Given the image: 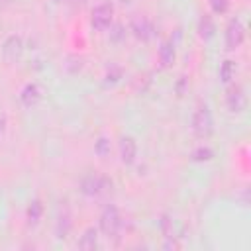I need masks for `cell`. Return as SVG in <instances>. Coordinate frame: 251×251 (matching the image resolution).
Returning a JSON list of instances; mask_svg holds the SVG:
<instances>
[{
	"instance_id": "cell-1",
	"label": "cell",
	"mask_w": 251,
	"mask_h": 251,
	"mask_svg": "<svg viewBox=\"0 0 251 251\" xmlns=\"http://www.w3.org/2000/svg\"><path fill=\"white\" fill-rule=\"evenodd\" d=\"M192 131L196 137L206 139L212 135L214 131V118H212V110L208 108V104H198L194 114H192Z\"/></svg>"
},
{
	"instance_id": "cell-2",
	"label": "cell",
	"mask_w": 251,
	"mask_h": 251,
	"mask_svg": "<svg viewBox=\"0 0 251 251\" xmlns=\"http://www.w3.org/2000/svg\"><path fill=\"white\" fill-rule=\"evenodd\" d=\"M100 229L106 237H112L116 239L120 229H122V216H120V210L114 206V204H108L102 214H100Z\"/></svg>"
},
{
	"instance_id": "cell-3",
	"label": "cell",
	"mask_w": 251,
	"mask_h": 251,
	"mask_svg": "<svg viewBox=\"0 0 251 251\" xmlns=\"http://www.w3.org/2000/svg\"><path fill=\"white\" fill-rule=\"evenodd\" d=\"M24 55V39L22 35H8L2 43V59L6 65H16Z\"/></svg>"
},
{
	"instance_id": "cell-4",
	"label": "cell",
	"mask_w": 251,
	"mask_h": 251,
	"mask_svg": "<svg viewBox=\"0 0 251 251\" xmlns=\"http://www.w3.org/2000/svg\"><path fill=\"white\" fill-rule=\"evenodd\" d=\"M224 39H226V47L229 51L237 49L243 41H245V25L239 18H231L226 25V33H224Z\"/></svg>"
},
{
	"instance_id": "cell-5",
	"label": "cell",
	"mask_w": 251,
	"mask_h": 251,
	"mask_svg": "<svg viewBox=\"0 0 251 251\" xmlns=\"http://www.w3.org/2000/svg\"><path fill=\"white\" fill-rule=\"evenodd\" d=\"M108 184H112V182H108V178H104V176H100L96 173H90L80 180V192L84 196H88V198H96V196L106 192Z\"/></svg>"
},
{
	"instance_id": "cell-6",
	"label": "cell",
	"mask_w": 251,
	"mask_h": 251,
	"mask_svg": "<svg viewBox=\"0 0 251 251\" xmlns=\"http://www.w3.org/2000/svg\"><path fill=\"white\" fill-rule=\"evenodd\" d=\"M112 20H114V6H112V2H102V4L94 6L92 16H90V22H92L94 29H98V31L108 29L112 25Z\"/></svg>"
},
{
	"instance_id": "cell-7",
	"label": "cell",
	"mask_w": 251,
	"mask_h": 251,
	"mask_svg": "<svg viewBox=\"0 0 251 251\" xmlns=\"http://www.w3.org/2000/svg\"><path fill=\"white\" fill-rule=\"evenodd\" d=\"M71 229H73V212H71L67 202H61V206L57 210V218H55V235H57V239H67Z\"/></svg>"
},
{
	"instance_id": "cell-8",
	"label": "cell",
	"mask_w": 251,
	"mask_h": 251,
	"mask_svg": "<svg viewBox=\"0 0 251 251\" xmlns=\"http://www.w3.org/2000/svg\"><path fill=\"white\" fill-rule=\"evenodd\" d=\"M226 104H227L229 112H233V114H239V112L245 110V106H247V94H245V90H243L241 84H231L229 86L227 96H226Z\"/></svg>"
},
{
	"instance_id": "cell-9",
	"label": "cell",
	"mask_w": 251,
	"mask_h": 251,
	"mask_svg": "<svg viewBox=\"0 0 251 251\" xmlns=\"http://www.w3.org/2000/svg\"><path fill=\"white\" fill-rule=\"evenodd\" d=\"M43 98V90L37 82H27L22 92H20V102L25 106V108H35Z\"/></svg>"
},
{
	"instance_id": "cell-10",
	"label": "cell",
	"mask_w": 251,
	"mask_h": 251,
	"mask_svg": "<svg viewBox=\"0 0 251 251\" xmlns=\"http://www.w3.org/2000/svg\"><path fill=\"white\" fill-rule=\"evenodd\" d=\"M129 29H131V33H133L137 39H141V41H147V39L153 35V25H151V22H149L147 16H135V18H131Z\"/></svg>"
},
{
	"instance_id": "cell-11",
	"label": "cell",
	"mask_w": 251,
	"mask_h": 251,
	"mask_svg": "<svg viewBox=\"0 0 251 251\" xmlns=\"http://www.w3.org/2000/svg\"><path fill=\"white\" fill-rule=\"evenodd\" d=\"M118 151H120V161L124 165H131L137 157V143L131 135H124L120 139V145H118Z\"/></svg>"
},
{
	"instance_id": "cell-12",
	"label": "cell",
	"mask_w": 251,
	"mask_h": 251,
	"mask_svg": "<svg viewBox=\"0 0 251 251\" xmlns=\"http://www.w3.org/2000/svg\"><path fill=\"white\" fill-rule=\"evenodd\" d=\"M196 29H198V35H200V39H204V41L212 39V37L216 35V24H214V18H212L210 14H204V16H200Z\"/></svg>"
},
{
	"instance_id": "cell-13",
	"label": "cell",
	"mask_w": 251,
	"mask_h": 251,
	"mask_svg": "<svg viewBox=\"0 0 251 251\" xmlns=\"http://www.w3.org/2000/svg\"><path fill=\"white\" fill-rule=\"evenodd\" d=\"M157 57H159V63H161V67H171V65L175 63V57H176V51H175V43H173L171 39L163 41V43H161V47H159V53H157Z\"/></svg>"
},
{
	"instance_id": "cell-14",
	"label": "cell",
	"mask_w": 251,
	"mask_h": 251,
	"mask_svg": "<svg viewBox=\"0 0 251 251\" xmlns=\"http://www.w3.org/2000/svg\"><path fill=\"white\" fill-rule=\"evenodd\" d=\"M98 229L94 227V226H90V227H86L84 231H82V235H80V239H78V247L80 249H84V251H92V249H96L98 247Z\"/></svg>"
},
{
	"instance_id": "cell-15",
	"label": "cell",
	"mask_w": 251,
	"mask_h": 251,
	"mask_svg": "<svg viewBox=\"0 0 251 251\" xmlns=\"http://www.w3.org/2000/svg\"><path fill=\"white\" fill-rule=\"evenodd\" d=\"M41 216H43V204L35 198V200H31L29 204H27V210H25V220H27V226H37L39 224V220H41Z\"/></svg>"
},
{
	"instance_id": "cell-16",
	"label": "cell",
	"mask_w": 251,
	"mask_h": 251,
	"mask_svg": "<svg viewBox=\"0 0 251 251\" xmlns=\"http://www.w3.org/2000/svg\"><path fill=\"white\" fill-rule=\"evenodd\" d=\"M235 73H237V65H235V61L226 59V61L220 65V78H222V82H226V84L233 82Z\"/></svg>"
},
{
	"instance_id": "cell-17",
	"label": "cell",
	"mask_w": 251,
	"mask_h": 251,
	"mask_svg": "<svg viewBox=\"0 0 251 251\" xmlns=\"http://www.w3.org/2000/svg\"><path fill=\"white\" fill-rule=\"evenodd\" d=\"M94 153L100 157V159H108L110 153H112V143H110V137L108 135H100L96 141H94Z\"/></svg>"
},
{
	"instance_id": "cell-18",
	"label": "cell",
	"mask_w": 251,
	"mask_h": 251,
	"mask_svg": "<svg viewBox=\"0 0 251 251\" xmlns=\"http://www.w3.org/2000/svg\"><path fill=\"white\" fill-rule=\"evenodd\" d=\"M159 227H161V233L165 239H176L175 235V222L169 214H163L161 220H159Z\"/></svg>"
},
{
	"instance_id": "cell-19",
	"label": "cell",
	"mask_w": 251,
	"mask_h": 251,
	"mask_svg": "<svg viewBox=\"0 0 251 251\" xmlns=\"http://www.w3.org/2000/svg\"><path fill=\"white\" fill-rule=\"evenodd\" d=\"M194 161H210L212 157H214V151L210 149V147H206V145H200V147H196L194 151H192V155H190Z\"/></svg>"
},
{
	"instance_id": "cell-20",
	"label": "cell",
	"mask_w": 251,
	"mask_h": 251,
	"mask_svg": "<svg viewBox=\"0 0 251 251\" xmlns=\"http://www.w3.org/2000/svg\"><path fill=\"white\" fill-rule=\"evenodd\" d=\"M210 8L214 14H226L229 8V0H210Z\"/></svg>"
},
{
	"instance_id": "cell-21",
	"label": "cell",
	"mask_w": 251,
	"mask_h": 251,
	"mask_svg": "<svg viewBox=\"0 0 251 251\" xmlns=\"http://www.w3.org/2000/svg\"><path fill=\"white\" fill-rule=\"evenodd\" d=\"M122 76V69L118 65H110V69L106 71V82H116Z\"/></svg>"
},
{
	"instance_id": "cell-22",
	"label": "cell",
	"mask_w": 251,
	"mask_h": 251,
	"mask_svg": "<svg viewBox=\"0 0 251 251\" xmlns=\"http://www.w3.org/2000/svg\"><path fill=\"white\" fill-rule=\"evenodd\" d=\"M110 27H112V25H110ZM124 35H126V31H124V27H122L120 24H116V25L112 27V33H110V37H112L114 41H120V39H122Z\"/></svg>"
},
{
	"instance_id": "cell-23",
	"label": "cell",
	"mask_w": 251,
	"mask_h": 251,
	"mask_svg": "<svg viewBox=\"0 0 251 251\" xmlns=\"http://www.w3.org/2000/svg\"><path fill=\"white\" fill-rule=\"evenodd\" d=\"M6 126H8V118H6V114L0 112V137L6 133Z\"/></svg>"
},
{
	"instance_id": "cell-24",
	"label": "cell",
	"mask_w": 251,
	"mask_h": 251,
	"mask_svg": "<svg viewBox=\"0 0 251 251\" xmlns=\"http://www.w3.org/2000/svg\"><path fill=\"white\" fill-rule=\"evenodd\" d=\"M8 2H10V0H0V4H2V6H4V4H8Z\"/></svg>"
}]
</instances>
